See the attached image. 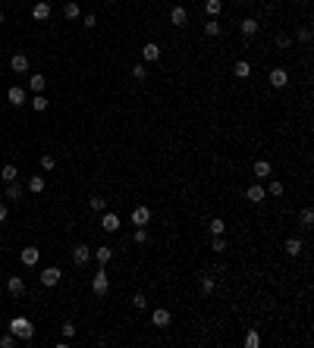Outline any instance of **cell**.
Masks as SVG:
<instances>
[{
    "label": "cell",
    "instance_id": "12",
    "mask_svg": "<svg viewBox=\"0 0 314 348\" xmlns=\"http://www.w3.org/2000/svg\"><path fill=\"white\" fill-rule=\"evenodd\" d=\"M10 69L19 72V75L29 72V54H22V50H19V54H13V57H10Z\"/></svg>",
    "mask_w": 314,
    "mask_h": 348
},
{
    "label": "cell",
    "instance_id": "44",
    "mask_svg": "<svg viewBox=\"0 0 314 348\" xmlns=\"http://www.w3.org/2000/svg\"><path fill=\"white\" fill-rule=\"evenodd\" d=\"M299 41H302V44H308V41H311V29H308V25L299 29Z\"/></svg>",
    "mask_w": 314,
    "mask_h": 348
},
{
    "label": "cell",
    "instance_id": "8",
    "mask_svg": "<svg viewBox=\"0 0 314 348\" xmlns=\"http://www.w3.org/2000/svg\"><path fill=\"white\" fill-rule=\"evenodd\" d=\"M148 223H151V207L148 204L132 207V226H148Z\"/></svg>",
    "mask_w": 314,
    "mask_h": 348
},
{
    "label": "cell",
    "instance_id": "9",
    "mask_svg": "<svg viewBox=\"0 0 314 348\" xmlns=\"http://www.w3.org/2000/svg\"><path fill=\"white\" fill-rule=\"evenodd\" d=\"M88 260H91V248H88V245H75V248H72V264L85 267Z\"/></svg>",
    "mask_w": 314,
    "mask_h": 348
},
{
    "label": "cell",
    "instance_id": "27",
    "mask_svg": "<svg viewBox=\"0 0 314 348\" xmlns=\"http://www.w3.org/2000/svg\"><path fill=\"white\" fill-rule=\"evenodd\" d=\"M220 32H223V25H220V19H208V22H205V35H208V38H217Z\"/></svg>",
    "mask_w": 314,
    "mask_h": 348
},
{
    "label": "cell",
    "instance_id": "30",
    "mask_svg": "<svg viewBox=\"0 0 314 348\" xmlns=\"http://www.w3.org/2000/svg\"><path fill=\"white\" fill-rule=\"evenodd\" d=\"M47 107H50V100L44 97V91H41V95H35V97H32V110H38V113H44Z\"/></svg>",
    "mask_w": 314,
    "mask_h": 348
},
{
    "label": "cell",
    "instance_id": "3",
    "mask_svg": "<svg viewBox=\"0 0 314 348\" xmlns=\"http://www.w3.org/2000/svg\"><path fill=\"white\" fill-rule=\"evenodd\" d=\"M38 279H41V285H44V288H54V285L63 279V273H60V267H44Z\"/></svg>",
    "mask_w": 314,
    "mask_h": 348
},
{
    "label": "cell",
    "instance_id": "39",
    "mask_svg": "<svg viewBox=\"0 0 314 348\" xmlns=\"http://www.w3.org/2000/svg\"><path fill=\"white\" fill-rule=\"evenodd\" d=\"M245 345H248V348H258V345H261V336L254 333V329H248V333H245Z\"/></svg>",
    "mask_w": 314,
    "mask_h": 348
},
{
    "label": "cell",
    "instance_id": "15",
    "mask_svg": "<svg viewBox=\"0 0 314 348\" xmlns=\"http://www.w3.org/2000/svg\"><path fill=\"white\" fill-rule=\"evenodd\" d=\"M6 100H10L13 107H22V104H29V97H25V88H19V85H13V88L6 91Z\"/></svg>",
    "mask_w": 314,
    "mask_h": 348
},
{
    "label": "cell",
    "instance_id": "45",
    "mask_svg": "<svg viewBox=\"0 0 314 348\" xmlns=\"http://www.w3.org/2000/svg\"><path fill=\"white\" fill-rule=\"evenodd\" d=\"M72 336H75V326L66 320V323H63V339H72Z\"/></svg>",
    "mask_w": 314,
    "mask_h": 348
},
{
    "label": "cell",
    "instance_id": "36",
    "mask_svg": "<svg viewBox=\"0 0 314 348\" xmlns=\"http://www.w3.org/2000/svg\"><path fill=\"white\" fill-rule=\"evenodd\" d=\"M132 79H135V82H145V79H148L145 63H135V66H132Z\"/></svg>",
    "mask_w": 314,
    "mask_h": 348
},
{
    "label": "cell",
    "instance_id": "32",
    "mask_svg": "<svg viewBox=\"0 0 314 348\" xmlns=\"http://www.w3.org/2000/svg\"><path fill=\"white\" fill-rule=\"evenodd\" d=\"M208 229H210V235H223V232H226V223H223L220 217H214V220L208 223Z\"/></svg>",
    "mask_w": 314,
    "mask_h": 348
},
{
    "label": "cell",
    "instance_id": "26",
    "mask_svg": "<svg viewBox=\"0 0 314 348\" xmlns=\"http://www.w3.org/2000/svg\"><path fill=\"white\" fill-rule=\"evenodd\" d=\"M264 191H267V194H274V198H279V194L286 191V185L279 182V179H267V185H264Z\"/></svg>",
    "mask_w": 314,
    "mask_h": 348
},
{
    "label": "cell",
    "instance_id": "17",
    "mask_svg": "<svg viewBox=\"0 0 314 348\" xmlns=\"http://www.w3.org/2000/svg\"><path fill=\"white\" fill-rule=\"evenodd\" d=\"M32 19H35V22H47V19H50V3L38 0V3L32 6Z\"/></svg>",
    "mask_w": 314,
    "mask_h": 348
},
{
    "label": "cell",
    "instance_id": "2",
    "mask_svg": "<svg viewBox=\"0 0 314 348\" xmlns=\"http://www.w3.org/2000/svg\"><path fill=\"white\" fill-rule=\"evenodd\" d=\"M91 292L98 295V298H104V295L110 292V276H107V270L101 267L98 273H95V279H91Z\"/></svg>",
    "mask_w": 314,
    "mask_h": 348
},
{
    "label": "cell",
    "instance_id": "19",
    "mask_svg": "<svg viewBox=\"0 0 314 348\" xmlns=\"http://www.w3.org/2000/svg\"><path fill=\"white\" fill-rule=\"evenodd\" d=\"M170 320H173V317H170V311H167V308H154V314H151V323L160 326V329L170 326Z\"/></svg>",
    "mask_w": 314,
    "mask_h": 348
},
{
    "label": "cell",
    "instance_id": "22",
    "mask_svg": "<svg viewBox=\"0 0 314 348\" xmlns=\"http://www.w3.org/2000/svg\"><path fill=\"white\" fill-rule=\"evenodd\" d=\"M233 75H236V79H248V75H251V63L248 60H236L233 63Z\"/></svg>",
    "mask_w": 314,
    "mask_h": 348
},
{
    "label": "cell",
    "instance_id": "25",
    "mask_svg": "<svg viewBox=\"0 0 314 348\" xmlns=\"http://www.w3.org/2000/svg\"><path fill=\"white\" fill-rule=\"evenodd\" d=\"M283 251L289 254V257H299V254H302V242L299 239H286L283 242Z\"/></svg>",
    "mask_w": 314,
    "mask_h": 348
},
{
    "label": "cell",
    "instance_id": "16",
    "mask_svg": "<svg viewBox=\"0 0 314 348\" xmlns=\"http://www.w3.org/2000/svg\"><path fill=\"white\" fill-rule=\"evenodd\" d=\"M6 292H10L13 298H19V295L25 292V279L22 276H6Z\"/></svg>",
    "mask_w": 314,
    "mask_h": 348
},
{
    "label": "cell",
    "instance_id": "35",
    "mask_svg": "<svg viewBox=\"0 0 314 348\" xmlns=\"http://www.w3.org/2000/svg\"><path fill=\"white\" fill-rule=\"evenodd\" d=\"M29 191H35V194L44 191V176H32V179H29Z\"/></svg>",
    "mask_w": 314,
    "mask_h": 348
},
{
    "label": "cell",
    "instance_id": "11",
    "mask_svg": "<svg viewBox=\"0 0 314 348\" xmlns=\"http://www.w3.org/2000/svg\"><path fill=\"white\" fill-rule=\"evenodd\" d=\"M141 57H145V63H157L160 60V44H157V41H145Z\"/></svg>",
    "mask_w": 314,
    "mask_h": 348
},
{
    "label": "cell",
    "instance_id": "20",
    "mask_svg": "<svg viewBox=\"0 0 314 348\" xmlns=\"http://www.w3.org/2000/svg\"><path fill=\"white\" fill-rule=\"evenodd\" d=\"M63 16H66V19H82V6L79 3H75V0H66V3H63Z\"/></svg>",
    "mask_w": 314,
    "mask_h": 348
},
{
    "label": "cell",
    "instance_id": "28",
    "mask_svg": "<svg viewBox=\"0 0 314 348\" xmlns=\"http://www.w3.org/2000/svg\"><path fill=\"white\" fill-rule=\"evenodd\" d=\"M205 10H208L210 19H217L220 10H223V0H205Z\"/></svg>",
    "mask_w": 314,
    "mask_h": 348
},
{
    "label": "cell",
    "instance_id": "42",
    "mask_svg": "<svg viewBox=\"0 0 314 348\" xmlns=\"http://www.w3.org/2000/svg\"><path fill=\"white\" fill-rule=\"evenodd\" d=\"M289 44H292V38L286 35V32H283V35H277V47H279V50H286Z\"/></svg>",
    "mask_w": 314,
    "mask_h": 348
},
{
    "label": "cell",
    "instance_id": "47",
    "mask_svg": "<svg viewBox=\"0 0 314 348\" xmlns=\"http://www.w3.org/2000/svg\"><path fill=\"white\" fill-rule=\"evenodd\" d=\"M3 19H6V13H3V10H0V25H3Z\"/></svg>",
    "mask_w": 314,
    "mask_h": 348
},
{
    "label": "cell",
    "instance_id": "48",
    "mask_svg": "<svg viewBox=\"0 0 314 348\" xmlns=\"http://www.w3.org/2000/svg\"><path fill=\"white\" fill-rule=\"evenodd\" d=\"M0 320H3V314H0Z\"/></svg>",
    "mask_w": 314,
    "mask_h": 348
},
{
    "label": "cell",
    "instance_id": "7",
    "mask_svg": "<svg viewBox=\"0 0 314 348\" xmlns=\"http://www.w3.org/2000/svg\"><path fill=\"white\" fill-rule=\"evenodd\" d=\"M286 85H289V72L283 66H274L270 69V88H286Z\"/></svg>",
    "mask_w": 314,
    "mask_h": 348
},
{
    "label": "cell",
    "instance_id": "31",
    "mask_svg": "<svg viewBox=\"0 0 314 348\" xmlns=\"http://www.w3.org/2000/svg\"><path fill=\"white\" fill-rule=\"evenodd\" d=\"M0 179H3V182H13V179H19V169H16L13 163H6L3 169H0Z\"/></svg>",
    "mask_w": 314,
    "mask_h": 348
},
{
    "label": "cell",
    "instance_id": "34",
    "mask_svg": "<svg viewBox=\"0 0 314 348\" xmlns=\"http://www.w3.org/2000/svg\"><path fill=\"white\" fill-rule=\"evenodd\" d=\"M132 242H135V245H145V242H148V226H135Z\"/></svg>",
    "mask_w": 314,
    "mask_h": 348
},
{
    "label": "cell",
    "instance_id": "29",
    "mask_svg": "<svg viewBox=\"0 0 314 348\" xmlns=\"http://www.w3.org/2000/svg\"><path fill=\"white\" fill-rule=\"evenodd\" d=\"M88 207L95 210V214H104V210H107V201L101 198V194H91V198H88Z\"/></svg>",
    "mask_w": 314,
    "mask_h": 348
},
{
    "label": "cell",
    "instance_id": "14",
    "mask_svg": "<svg viewBox=\"0 0 314 348\" xmlns=\"http://www.w3.org/2000/svg\"><path fill=\"white\" fill-rule=\"evenodd\" d=\"M91 257H95L101 267H107L110 260H113V248H110V245H101V248H95V251H91Z\"/></svg>",
    "mask_w": 314,
    "mask_h": 348
},
{
    "label": "cell",
    "instance_id": "1",
    "mask_svg": "<svg viewBox=\"0 0 314 348\" xmlns=\"http://www.w3.org/2000/svg\"><path fill=\"white\" fill-rule=\"evenodd\" d=\"M10 333L19 339V342H29V339L35 336V323H32L29 317H13L10 320Z\"/></svg>",
    "mask_w": 314,
    "mask_h": 348
},
{
    "label": "cell",
    "instance_id": "21",
    "mask_svg": "<svg viewBox=\"0 0 314 348\" xmlns=\"http://www.w3.org/2000/svg\"><path fill=\"white\" fill-rule=\"evenodd\" d=\"M198 285H201V295L208 298V295H214V288H217V279L210 276V273H205V276L198 279Z\"/></svg>",
    "mask_w": 314,
    "mask_h": 348
},
{
    "label": "cell",
    "instance_id": "23",
    "mask_svg": "<svg viewBox=\"0 0 314 348\" xmlns=\"http://www.w3.org/2000/svg\"><path fill=\"white\" fill-rule=\"evenodd\" d=\"M44 85H47V79H44L41 72L29 75V88H32V95H41V91H44Z\"/></svg>",
    "mask_w": 314,
    "mask_h": 348
},
{
    "label": "cell",
    "instance_id": "10",
    "mask_svg": "<svg viewBox=\"0 0 314 348\" xmlns=\"http://www.w3.org/2000/svg\"><path fill=\"white\" fill-rule=\"evenodd\" d=\"M19 260H22L25 267H35L38 260H41V251L35 248V245H29V248H22V251H19Z\"/></svg>",
    "mask_w": 314,
    "mask_h": 348
},
{
    "label": "cell",
    "instance_id": "24",
    "mask_svg": "<svg viewBox=\"0 0 314 348\" xmlns=\"http://www.w3.org/2000/svg\"><path fill=\"white\" fill-rule=\"evenodd\" d=\"M3 194H6V201H22V185L16 182V179L6 182V191H3Z\"/></svg>",
    "mask_w": 314,
    "mask_h": 348
},
{
    "label": "cell",
    "instance_id": "33",
    "mask_svg": "<svg viewBox=\"0 0 314 348\" xmlns=\"http://www.w3.org/2000/svg\"><path fill=\"white\" fill-rule=\"evenodd\" d=\"M299 223H302L305 229H311V226H314V210H311V207H305L302 214H299Z\"/></svg>",
    "mask_w": 314,
    "mask_h": 348
},
{
    "label": "cell",
    "instance_id": "18",
    "mask_svg": "<svg viewBox=\"0 0 314 348\" xmlns=\"http://www.w3.org/2000/svg\"><path fill=\"white\" fill-rule=\"evenodd\" d=\"M258 29H261V22H258V19H251V16L239 22V32H242V38H251V35H258Z\"/></svg>",
    "mask_w": 314,
    "mask_h": 348
},
{
    "label": "cell",
    "instance_id": "41",
    "mask_svg": "<svg viewBox=\"0 0 314 348\" xmlns=\"http://www.w3.org/2000/svg\"><path fill=\"white\" fill-rule=\"evenodd\" d=\"M145 304H148V301H145V295H141V292L132 295V308H135V311H145Z\"/></svg>",
    "mask_w": 314,
    "mask_h": 348
},
{
    "label": "cell",
    "instance_id": "38",
    "mask_svg": "<svg viewBox=\"0 0 314 348\" xmlns=\"http://www.w3.org/2000/svg\"><path fill=\"white\" fill-rule=\"evenodd\" d=\"M54 166H57V157L54 154H41V169H44V173H50Z\"/></svg>",
    "mask_w": 314,
    "mask_h": 348
},
{
    "label": "cell",
    "instance_id": "46",
    "mask_svg": "<svg viewBox=\"0 0 314 348\" xmlns=\"http://www.w3.org/2000/svg\"><path fill=\"white\" fill-rule=\"evenodd\" d=\"M6 217H10V207H6L3 201H0V223H6Z\"/></svg>",
    "mask_w": 314,
    "mask_h": 348
},
{
    "label": "cell",
    "instance_id": "37",
    "mask_svg": "<svg viewBox=\"0 0 314 348\" xmlns=\"http://www.w3.org/2000/svg\"><path fill=\"white\" fill-rule=\"evenodd\" d=\"M210 251H217V254L226 251V239H223V235H214V239H210Z\"/></svg>",
    "mask_w": 314,
    "mask_h": 348
},
{
    "label": "cell",
    "instance_id": "4",
    "mask_svg": "<svg viewBox=\"0 0 314 348\" xmlns=\"http://www.w3.org/2000/svg\"><path fill=\"white\" fill-rule=\"evenodd\" d=\"M251 176H254V182H267L270 176H274V169H270V160H254Z\"/></svg>",
    "mask_w": 314,
    "mask_h": 348
},
{
    "label": "cell",
    "instance_id": "13",
    "mask_svg": "<svg viewBox=\"0 0 314 348\" xmlns=\"http://www.w3.org/2000/svg\"><path fill=\"white\" fill-rule=\"evenodd\" d=\"M170 22H173L176 29L189 25V10H185V6H173V10H170Z\"/></svg>",
    "mask_w": 314,
    "mask_h": 348
},
{
    "label": "cell",
    "instance_id": "43",
    "mask_svg": "<svg viewBox=\"0 0 314 348\" xmlns=\"http://www.w3.org/2000/svg\"><path fill=\"white\" fill-rule=\"evenodd\" d=\"M82 25H85V29H95V25H98V19H95V13L82 16Z\"/></svg>",
    "mask_w": 314,
    "mask_h": 348
},
{
    "label": "cell",
    "instance_id": "40",
    "mask_svg": "<svg viewBox=\"0 0 314 348\" xmlns=\"http://www.w3.org/2000/svg\"><path fill=\"white\" fill-rule=\"evenodd\" d=\"M16 342H19V339H16L13 333H6V336H0V348H16Z\"/></svg>",
    "mask_w": 314,
    "mask_h": 348
},
{
    "label": "cell",
    "instance_id": "49",
    "mask_svg": "<svg viewBox=\"0 0 314 348\" xmlns=\"http://www.w3.org/2000/svg\"><path fill=\"white\" fill-rule=\"evenodd\" d=\"M44 3H50V0H44Z\"/></svg>",
    "mask_w": 314,
    "mask_h": 348
},
{
    "label": "cell",
    "instance_id": "6",
    "mask_svg": "<svg viewBox=\"0 0 314 348\" xmlns=\"http://www.w3.org/2000/svg\"><path fill=\"white\" fill-rule=\"evenodd\" d=\"M245 198L251 201V204H264V198H267V191H264V185L261 182H251L248 189H245Z\"/></svg>",
    "mask_w": 314,
    "mask_h": 348
},
{
    "label": "cell",
    "instance_id": "5",
    "mask_svg": "<svg viewBox=\"0 0 314 348\" xmlns=\"http://www.w3.org/2000/svg\"><path fill=\"white\" fill-rule=\"evenodd\" d=\"M101 229H104V232H120V214H113V210H104V214H101Z\"/></svg>",
    "mask_w": 314,
    "mask_h": 348
}]
</instances>
